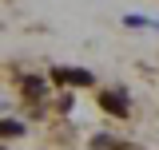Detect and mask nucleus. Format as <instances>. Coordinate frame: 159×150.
Wrapping results in <instances>:
<instances>
[{
  "instance_id": "20e7f679",
  "label": "nucleus",
  "mask_w": 159,
  "mask_h": 150,
  "mask_svg": "<svg viewBox=\"0 0 159 150\" xmlns=\"http://www.w3.org/2000/svg\"><path fill=\"white\" fill-rule=\"evenodd\" d=\"M24 87H28V95H40V91H44V83H40V79H28Z\"/></svg>"
},
{
  "instance_id": "7ed1b4c3",
  "label": "nucleus",
  "mask_w": 159,
  "mask_h": 150,
  "mask_svg": "<svg viewBox=\"0 0 159 150\" xmlns=\"http://www.w3.org/2000/svg\"><path fill=\"white\" fill-rule=\"evenodd\" d=\"M24 131V127H20L16 119H4V123H0V138H12V134H20Z\"/></svg>"
},
{
  "instance_id": "f03ea898",
  "label": "nucleus",
  "mask_w": 159,
  "mask_h": 150,
  "mask_svg": "<svg viewBox=\"0 0 159 150\" xmlns=\"http://www.w3.org/2000/svg\"><path fill=\"white\" fill-rule=\"evenodd\" d=\"M52 79H56V83H80V87H88V83H92V75H88V71H64V67H56Z\"/></svg>"
},
{
  "instance_id": "f257e3e1",
  "label": "nucleus",
  "mask_w": 159,
  "mask_h": 150,
  "mask_svg": "<svg viewBox=\"0 0 159 150\" xmlns=\"http://www.w3.org/2000/svg\"><path fill=\"white\" fill-rule=\"evenodd\" d=\"M99 103H103V111H111V115H119V119H127V103H123V95H119V91H107Z\"/></svg>"
},
{
  "instance_id": "39448f33",
  "label": "nucleus",
  "mask_w": 159,
  "mask_h": 150,
  "mask_svg": "<svg viewBox=\"0 0 159 150\" xmlns=\"http://www.w3.org/2000/svg\"><path fill=\"white\" fill-rule=\"evenodd\" d=\"M111 150H135V146H127V142H111Z\"/></svg>"
}]
</instances>
